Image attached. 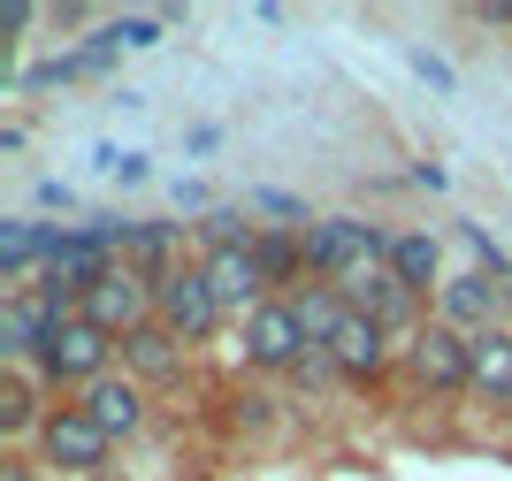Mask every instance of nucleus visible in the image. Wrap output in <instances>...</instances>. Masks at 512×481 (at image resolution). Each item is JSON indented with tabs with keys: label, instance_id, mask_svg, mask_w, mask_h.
Returning a JSON list of instances; mask_svg holds the SVG:
<instances>
[{
	"label": "nucleus",
	"instance_id": "nucleus-21",
	"mask_svg": "<svg viewBox=\"0 0 512 481\" xmlns=\"http://www.w3.org/2000/svg\"><path fill=\"white\" fill-rule=\"evenodd\" d=\"M260 237V222L245 207H214L207 222H192V260H207V252H245Z\"/></svg>",
	"mask_w": 512,
	"mask_h": 481
},
{
	"label": "nucleus",
	"instance_id": "nucleus-24",
	"mask_svg": "<svg viewBox=\"0 0 512 481\" xmlns=\"http://www.w3.org/2000/svg\"><path fill=\"white\" fill-rule=\"evenodd\" d=\"M39 23H46L39 0H0V46H8V54H16L23 31H39Z\"/></svg>",
	"mask_w": 512,
	"mask_h": 481
},
{
	"label": "nucleus",
	"instance_id": "nucleus-18",
	"mask_svg": "<svg viewBox=\"0 0 512 481\" xmlns=\"http://www.w3.org/2000/svg\"><path fill=\"white\" fill-rule=\"evenodd\" d=\"M184 230H192V222H138V237H130V268L138 275H153V283H161V275H176L184 268Z\"/></svg>",
	"mask_w": 512,
	"mask_h": 481
},
{
	"label": "nucleus",
	"instance_id": "nucleus-25",
	"mask_svg": "<svg viewBox=\"0 0 512 481\" xmlns=\"http://www.w3.org/2000/svg\"><path fill=\"white\" fill-rule=\"evenodd\" d=\"M92 168H100V176H115V184H146V176H153L146 153H123V146H100V153H92Z\"/></svg>",
	"mask_w": 512,
	"mask_h": 481
},
{
	"label": "nucleus",
	"instance_id": "nucleus-22",
	"mask_svg": "<svg viewBox=\"0 0 512 481\" xmlns=\"http://www.w3.org/2000/svg\"><path fill=\"white\" fill-rule=\"evenodd\" d=\"M459 245L474 252V268L490 275V283H512V260H505V245H497V237L482 230V222H459Z\"/></svg>",
	"mask_w": 512,
	"mask_h": 481
},
{
	"label": "nucleus",
	"instance_id": "nucleus-12",
	"mask_svg": "<svg viewBox=\"0 0 512 481\" xmlns=\"http://www.w3.org/2000/svg\"><path fill=\"white\" fill-rule=\"evenodd\" d=\"M192 359H199V352H192L176 329H161V321H146L138 336H123V375H138L146 390H169V382H184V375H192Z\"/></svg>",
	"mask_w": 512,
	"mask_h": 481
},
{
	"label": "nucleus",
	"instance_id": "nucleus-28",
	"mask_svg": "<svg viewBox=\"0 0 512 481\" xmlns=\"http://www.w3.org/2000/svg\"><path fill=\"white\" fill-rule=\"evenodd\" d=\"M268 390H245V398H237V428H253V436H268V428H276V413H268Z\"/></svg>",
	"mask_w": 512,
	"mask_h": 481
},
{
	"label": "nucleus",
	"instance_id": "nucleus-30",
	"mask_svg": "<svg viewBox=\"0 0 512 481\" xmlns=\"http://www.w3.org/2000/svg\"><path fill=\"white\" fill-rule=\"evenodd\" d=\"M0 481H46V466L31 451H0Z\"/></svg>",
	"mask_w": 512,
	"mask_h": 481
},
{
	"label": "nucleus",
	"instance_id": "nucleus-33",
	"mask_svg": "<svg viewBox=\"0 0 512 481\" xmlns=\"http://www.w3.org/2000/svg\"><path fill=\"white\" fill-rule=\"evenodd\" d=\"M474 23H482V31H512V0H490V8H474Z\"/></svg>",
	"mask_w": 512,
	"mask_h": 481
},
{
	"label": "nucleus",
	"instance_id": "nucleus-34",
	"mask_svg": "<svg viewBox=\"0 0 512 481\" xmlns=\"http://www.w3.org/2000/svg\"><path fill=\"white\" fill-rule=\"evenodd\" d=\"M214 146H222V130H214V123H199L192 138H184V153H214Z\"/></svg>",
	"mask_w": 512,
	"mask_h": 481
},
{
	"label": "nucleus",
	"instance_id": "nucleus-13",
	"mask_svg": "<svg viewBox=\"0 0 512 481\" xmlns=\"http://www.w3.org/2000/svg\"><path fill=\"white\" fill-rule=\"evenodd\" d=\"M436 321H444V329H459V336L497 329V283H490L482 268H451V283L436 291Z\"/></svg>",
	"mask_w": 512,
	"mask_h": 481
},
{
	"label": "nucleus",
	"instance_id": "nucleus-29",
	"mask_svg": "<svg viewBox=\"0 0 512 481\" xmlns=\"http://www.w3.org/2000/svg\"><path fill=\"white\" fill-rule=\"evenodd\" d=\"M31 199H39L46 214H54V207L69 214V207H77V184H62V176H39V191H31Z\"/></svg>",
	"mask_w": 512,
	"mask_h": 481
},
{
	"label": "nucleus",
	"instance_id": "nucleus-4",
	"mask_svg": "<svg viewBox=\"0 0 512 481\" xmlns=\"http://www.w3.org/2000/svg\"><path fill=\"white\" fill-rule=\"evenodd\" d=\"M31 459L46 466V481H100L107 459H115V443L85 420V405H54L46 436L31 443Z\"/></svg>",
	"mask_w": 512,
	"mask_h": 481
},
{
	"label": "nucleus",
	"instance_id": "nucleus-9",
	"mask_svg": "<svg viewBox=\"0 0 512 481\" xmlns=\"http://www.w3.org/2000/svg\"><path fill=\"white\" fill-rule=\"evenodd\" d=\"M153 306H161L153 275H138L130 260H115V268L100 275V291L85 298V321H92V329H107L115 344H123V336H138V329L153 321Z\"/></svg>",
	"mask_w": 512,
	"mask_h": 481
},
{
	"label": "nucleus",
	"instance_id": "nucleus-8",
	"mask_svg": "<svg viewBox=\"0 0 512 481\" xmlns=\"http://www.w3.org/2000/svg\"><path fill=\"white\" fill-rule=\"evenodd\" d=\"M69 405H85V420L100 428L107 443H115V451L153 436V390H146L138 375H123V367H115V375H100L85 398H69Z\"/></svg>",
	"mask_w": 512,
	"mask_h": 481
},
{
	"label": "nucleus",
	"instance_id": "nucleus-15",
	"mask_svg": "<svg viewBox=\"0 0 512 481\" xmlns=\"http://www.w3.org/2000/svg\"><path fill=\"white\" fill-rule=\"evenodd\" d=\"M390 275L436 306V291L451 283V268H444V237H436V230H398V245H390Z\"/></svg>",
	"mask_w": 512,
	"mask_h": 481
},
{
	"label": "nucleus",
	"instance_id": "nucleus-1",
	"mask_svg": "<svg viewBox=\"0 0 512 481\" xmlns=\"http://www.w3.org/2000/svg\"><path fill=\"white\" fill-rule=\"evenodd\" d=\"M115 367H123V344H115L107 329H92L85 314H77V321H54V329H46V344H39V359H31V375H39L62 405L85 398L92 382L115 375Z\"/></svg>",
	"mask_w": 512,
	"mask_h": 481
},
{
	"label": "nucleus",
	"instance_id": "nucleus-11",
	"mask_svg": "<svg viewBox=\"0 0 512 481\" xmlns=\"http://www.w3.org/2000/svg\"><path fill=\"white\" fill-rule=\"evenodd\" d=\"M54 420V390L31 367H0V451H31Z\"/></svg>",
	"mask_w": 512,
	"mask_h": 481
},
{
	"label": "nucleus",
	"instance_id": "nucleus-3",
	"mask_svg": "<svg viewBox=\"0 0 512 481\" xmlns=\"http://www.w3.org/2000/svg\"><path fill=\"white\" fill-rule=\"evenodd\" d=\"M467 367H474V336L444 329V321H428L398 352V375H406L413 398H467Z\"/></svg>",
	"mask_w": 512,
	"mask_h": 481
},
{
	"label": "nucleus",
	"instance_id": "nucleus-14",
	"mask_svg": "<svg viewBox=\"0 0 512 481\" xmlns=\"http://www.w3.org/2000/svg\"><path fill=\"white\" fill-rule=\"evenodd\" d=\"M467 398L490 405V413H512V329H482V336H474Z\"/></svg>",
	"mask_w": 512,
	"mask_h": 481
},
{
	"label": "nucleus",
	"instance_id": "nucleus-2",
	"mask_svg": "<svg viewBox=\"0 0 512 481\" xmlns=\"http://www.w3.org/2000/svg\"><path fill=\"white\" fill-rule=\"evenodd\" d=\"M390 245H398V230L367 222V214H321L306 230V268H314V283H344L360 268H390Z\"/></svg>",
	"mask_w": 512,
	"mask_h": 481
},
{
	"label": "nucleus",
	"instance_id": "nucleus-27",
	"mask_svg": "<svg viewBox=\"0 0 512 481\" xmlns=\"http://www.w3.org/2000/svg\"><path fill=\"white\" fill-rule=\"evenodd\" d=\"M291 382H299V390H337L344 375H337V359H329V352H306L299 367H291Z\"/></svg>",
	"mask_w": 512,
	"mask_h": 481
},
{
	"label": "nucleus",
	"instance_id": "nucleus-19",
	"mask_svg": "<svg viewBox=\"0 0 512 481\" xmlns=\"http://www.w3.org/2000/svg\"><path fill=\"white\" fill-rule=\"evenodd\" d=\"M291 314H299L306 344H314V352H329L352 306H344V291H337V283H306V291H291Z\"/></svg>",
	"mask_w": 512,
	"mask_h": 481
},
{
	"label": "nucleus",
	"instance_id": "nucleus-17",
	"mask_svg": "<svg viewBox=\"0 0 512 481\" xmlns=\"http://www.w3.org/2000/svg\"><path fill=\"white\" fill-rule=\"evenodd\" d=\"M46 329H54V314H46L31 291L0 298V367H31L39 344H46Z\"/></svg>",
	"mask_w": 512,
	"mask_h": 481
},
{
	"label": "nucleus",
	"instance_id": "nucleus-32",
	"mask_svg": "<svg viewBox=\"0 0 512 481\" xmlns=\"http://www.w3.org/2000/svg\"><path fill=\"white\" fill-rule=\"evenodd\" d=\"M413 184H421V191H444L451 168H444V161H413Z\"/></svg>",
	"mask_w": 512,
	"mask_h": 481
},
{
	"label": "nucleus",
	"instance_id": "nucleus-10",
	"mask_svg": "<svg viewBox=\"0 0 512 481\" xmlns=\"http://www.w3.org/2000/svg\"><path fill=\"white\" fill-rule=\"evenodd\" d=\"M398 336L383 329V321H367V314H344V329H337V344H329V359H337V375L352 382V390H375V382L398 367Z\"/></svg>",
	"mask_w": 512,
	"mask_h": 481
},
{
	"label": "nucleus",
	"instance_id": "nucleus-20",
	"mask_svg": "<svg viewBox=\"0 0 512 481\" xmlns=\"http://www.w3.org/2000/svg\"><path fill=\"white\" fill-rule=\"evenodd\" d=\"M237 207L260 214V230H314V222H321L299 191H276V184H245V199H237Z\"/></svg>",
	"mask_w": 512,
	"mask_h": 481
},
{
	"label": "nucleus",
	"instance_id": "nucleus-7",
	"mask_svg": "<svg viewBox=\"0 0 512 481\" xmlns=\"http://www.w3.org/2000/svg\"><path fill=\"white\" fill-rule=\"evenodd\" d=\"M337 291H344V306H352V314L383 321V329L398 336V344H413V336H421L428 321H436V306H428L421 291H406V283H398L390 268H360V275H344Z\"/></svg>",
	"mask_w": 512,
	"mask_h": 481
},
{
	"label": "nucleus",
	"instance_id": "nucleus-31",
	"mask_svg": "<svg viewBox=\"0 0 512 481\" xmlns=\"http://www.w3.org/2000/svg\"><path fill=\"white\" fill-rule=\"evenodd\" d=\"M23 146H31V130L8 115V123H0V161H23Z\"/></svg>",
	"mask_w": 512,
	"mask_h": 481
},
{
	"label": "nucleus",
	"instance_id": "nucleus-26",
	"mask_svg": "<svg viewBox=\"0 0 512 481\" xmlns=\"http://www.w3.org/2000/svg\"><path fill=\"white\" fill-rule=\"evenodd\" d=\"M413 77H421L428 92H444V100H451V92H459V69H451L444 54H428V46H413Z\"/></svg>",
	"mask_w": 512,
	"mask_h": 481
},
{
	"label": "nucleus",
	"instance_id": "nucleus-23",
	"mask_svg": "<svg viewBox=\"0 0 512 481\" xmlns=\"http://www.w3.org/2000/svg\"><path fill=\"white\" fill-rule=\"evenodd\" d=\"M107 31H115V46H123V54H146V46H161L169 16H138V8H130V16H107Z\"/></svg>",
	"mask_w": 512,
	"mask_h": 481
},
{
	"label": "nucleus",
	"instance_id": "nucleus-5",
	"mask_svg": "<svg viewBox=\"0 0 512 481\" xmlns=\"http://www.w3.org/2000/svg\"><path fill=\"white\" fill-rule=\"evenodd\" d=\"M306 352H314V344H306L291 298H268V306H253V314L237 321V367H245V375H291Z\"/></svg>",
	"mask_w": 512,
	"mask_h": 481
},
{
	"label": "nucleus",
	"instance_id": "nucleus-6",
	"mask_svg": "<svg viewBox=\"0 0 512 481\" xmlns=\"http://www.w3.org/2000/svg\"><path fill=\"white\" fill-rule=\"evenodd\" d=\"M153 291H161V306H153V321H161V329H176L184 336V344H214V336H222V298H214V283H207V260H184V268L176 275H161V283H153Z\"/></svg>",
	"mask_w": 512,
	"mask_h": 481
},
{
	"label": "nucleus",
	"instance_id": "nucleus-16",
	"mask_svg": "<svg viewBox=\"0 0 512 481\" xmlns=\"http://www.w3.org/2000/svg\"><path fill=\"white\" fill-rule=\"evenodd\" d=\"M207 283H214V298H222L230 321H245L253 306H268V283H260V268H253V245L245 252H207Z\"/></svg>",
	"mask_w": 512,
	"mask_h": 481
},
{
	"label": "nucleus",
	"instance_id": "nucleus-35",
	"mask_svg": "<svg viewBox=\"0 0 512 481\" xmlns=\"http://www.w3.org/2000/svg\"><path fill=\"white\" fill-rule=\"evenodd\" d=\"M497 329H512V283H497Z\"/></svg>",
	"mask_w": 512,
	"mask_h": 481
}]
</instances>
